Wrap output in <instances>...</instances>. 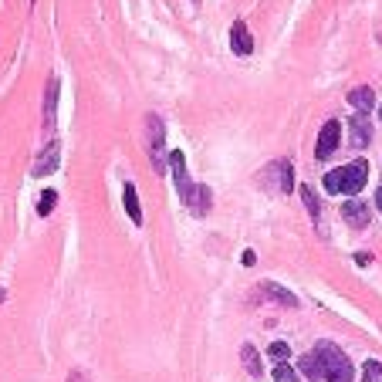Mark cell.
<instances>
[{"instance_id": "cell-11", "label": "cell", "mask_w": 382, "mask_h": 382, "mask_svg": "<svg viewBox=\"0 0 382 382\" xmlns=\"http://www.w3.org/2000/svg\"><path fill=\"white\" fill-rule=\"evenodd\" d=\"M342 217L352 223V227H366L369 223V206L362 203V200H348V203L342 206Z\"/></svg>"}, {"instance_id": "cell-4", "label": "cell", "mask_w": 382, "mask_h": 382, "mask_svg": "<svg viewBox=\"0 0 382 382\" xmlns=\"http://www.w3.org/2000/svg\"><path fill=\"white\" fill-rule=\"evenodd\" d=\"M169 169H173V179H176V190H179V196H183V203H190L193 183H190V176H186V156L179 153V149L169 153Z\"/></svg>"}, {"instance_id": "cell-24", "label": "cell", "mask_w": 382, "mask_h": 382, "mask_svg": "<svg viewBox=\"0 0 382 382\" xmlns=\"http://www.w3.org/2000/svg\"><path fill=\"white\" fill-rule=\"evenodd\" d=\"M68 382H91V379H89V376H81V372H75V376H71Z\"/></svg>"}, {"instance_id": "cell-1", "label": "cell", "mask_w": 382, "mask_h": 382, "mask_svg": "<svg viewBox=\"0 0 382 382\" xmlns=\"http://www.w3.org/2000/svg\"><path fill=\"white\" fill-rule=\"evenodd\" d=\"M366 179H369V163H366V159H356V163L342 166V169L325 173V190L345 193V196H358V190L366 186Z\"/></svg>"}, {"instance_id": "cell-23", "label": "cell", "mask_w": 382, "mask_h": 382, "mask_svg": "<svg viewBox=\"0 0 382 382\" xmlns=\"http://www.w3.org/2000/svg\"><path fill=\"white\" fill-rule=\"evenodd\" d=\"M241 261H243V268H251V264H254L257 257H254V251H243L241 254Z\"/></svg>"}, {"instance_id": "cell-2", "label": "cell", "mask_w": 382, "mask_h": 382, "mask_svg": "<svg viewBox=\"0 0 382 382\" xmlns=\"http://www.w3.org/2000/svg\"><path fill=\"white\" fill-rule=\"evenodd\" d=\"M315 358H318V366H321V379H328V382H352L356 379L352 362L345 358V352L338 345L318 342L315 345Z\"/></svg>"}, {"instance_id": "cell-3", "label": "cell", "mask_w": 382, "mask_h": 382, "mask_svg": "<svg viewBox=\"0 0 382 382\" xmlns=\"http://www.w3.org/2000/svg\"><path fill=\"white\" fill-rule=\"evenodd\" d=\"M146 142H149V156H153V166H156V173L163 176L166 173V126H163V119L159 115H146Z\"/></svg>"}, {"instance_id": "cell-14", "label": "cell", "mask_w": 382, "mask_h": 382, "mask_svg": "<svg viewBox=\"0 0 382 382\" xmlns=\"http://www.w3.org/2000/svg\"><path fill=\"white\" fill-rule=\"evenodd\" d=\"M186 206L193 210V217H206V210H210V190H206V186H193V196Z\"/></svg>"}, {"instance_id": "cell-25", "label": "cell", "mask_w": 382, "mask_h": 382, "mask_svg": "<svg viewBox=\"0 0 382 382\" xmlns=\"http://www.w3.org/2000/svg\"><path fill=\"white\" fill-rule=\"evenodd\" d=\"M376 203H379V210H382V190H379V193H376Z\"/></svg>"}, {"instance_id": "cell-7", "label": "cell", "mask_w": 382, "mask_h": 382, "mask_svg": "<svg viewBox=\"0 0 382 382\" xmlns=\"http://www.w3.org/2000/svg\"><path fill=\"white\" fill-rule=\"evenodd\" d=\"M230 48L241 58H247V54L254 51V34H251V27L243 24V21H237V24L230 27Z\"/></svg>"}, {"instance_id": "cell-12", "label": "cell", "mask_w": 382, "mask_h": 382, "mask_svg": "<svg viewBox=\"0 0 382 382\" xmlns=\"http://www.w3.org/2000/svg\"><path fill=\"white\" fill-rule=\"evenodd\" d=\"M268 173H274V176H278V190L284 193V196H288V193H294V173H291V163H288V159L274 163Z\"/></svg>"}, {"instance_id": "cell-9", "label": "cell", "mask_w": 382, "mask_h": 382, "mask_svg": "<svg viewBox=\"0 0 382 382\" xmlns=\"http://www.w3.org/2000/svg\"><path fill=\"white\" fill-rule=\"evenodd\" d=\"M54 119H58V78H48V91H44V129L51 132Z\"/></svg>"}, {"instance_id": "cell-21", "label": "cell", "mask_w": 382, "mask_h": 382, "mask_svg": "<svg viewBox=\"0 0 382 382\" xmlns=\"http://www.w3.org/2000/svg\"><path fill=\"white\" fill-rule=\"evenodd\" d=\"M301 369H305V376H311V379H321V366H318V358H315V352L301 358Z\"/></svg>"}, {"instance_id": "cell-8", "label": "cell", "mask_w": 382, "mask_h": 382, "mask_svg": "<svg viewBox=\"0 0 382 382\" xmlns=\"http://www.w3.org/2000/svg\"><path fill=\"white\" fill-rule=\"evenodd\" d=\"M348 139H352V146L356 149H366L372 139V126H369V119L366 115H356L352 122H348Z\"/></svg>"}, {"instance_id": "cell-18", "label": "cell", "mask_w": 382, "mask_h": 382, "mask_svg": "<svg viewBox=\"0 0 382 382\" xmlns=\"http://www.w3.org/2000/svg\"><path fill=\"white\" fill-rule=\"evenodd\" d=\"M54 203H58V190H44L41 193V200H38V213L41 217H48L54 210Z\"/></svg>"}, {"instance_id": "cell-6", "label": "cell", "mask_w": 382, "mask_h": 382, "mask_svg": "<svg viewBox=\"0 0 382 382\" xmlns=\"http://www.w3.org/2000/svg\"><path fill=\"white\" fill-rule=\"evenodd\" d=\"M338 136H342V126H338L335 119H328V122L321 126V132H318V146H315V156H318V159H328V156L338 149Z\"/></svg>"}, {"instance_id": "cell-19", "label": "cell", "mask_w": 382, "mask_h": 382, "mask_svg": "<svg viewBox=\"0 0 382 382\" xmlns=\"http://www.w3.org/2000/svg\"><path fill=\"white\" fill-rule=\"evenodd\" d=\"M268 356H271V362H288V358H291V345L288 342H271Z\"/></svg>"}, {"instance_id": "cell-13", "label": "cell", "mask_w": 382, "mask_h": 382, "mask_svg": "<svg viewBox=\"0 0 382 382\" xmlns=\"http://www.w3.org/2000/svg\"><path fill=\"white\" fill-rule=\"evenodd\" d=\"M261 291L268 294L271 301H281L284 308H298V298H294V294L288 291V288H281V284H274V281H264V284H261Z\"/></svg>"}, {"instance_id": "cell-20", "label": "cell", "mask_w": 382, "mask_h": 382, "mask_svg": "<svg viewBox=\"0 0 382 382\" xmlns=\"http://www.w3.org/2000/svg\"><path fill=\"white\" fill-rule=\"evenodd\" d=\"M379 379H382V362L369 358V362H366V369H362V382H379Z\"/></svg>"}, {"instance_id": "cell-16", "label": "cell", "mask_w": 382, "mask_h": 382, "mask_svg": "<svg viewBox=\"0 0 382 382\" xmlns=\"http://www.w3.org/2000/svg\"><path fill=\"white\" fill-rule=\"evenodd\" d=\"M241 358H243V366H247V372H251V376H261V358H257V348L251 342L241 348Z\"/></svg>"}, {"instance_id": "cell-17", "label": "cell", "mask_w": 382, "mask_h": 382, "mask_svg": "<svg viewBox=\"0 0 382 382\" xmlns=\"http://www.w3.org/2000/svg\"><path fill=\"white\" fill-rule=\"evenodd\" d=\"M301 200H305V206H308V213H311V220H315V223H318V220H321V210H318V196H315V190H311V186H305V183H301Z\"/></svg>"}, {"instance_id": "cell-15", "label": "cell", "mask_w": 382, "mask_h": 382, "mask_svg": "<svg viewBox=\"0 0 382 382\" xmlns=\"http://www.w3.org/2000/svg\"><path fill=\"white\" fill-rule=\"evenodd\" d=\"M122 200H126V213L132 223H142V206H139V196H136V186L126 183V190H122Z\"/></svg>"}, {"instance_id": "cell-5", "label": "cell", "mask_w": 382, "mask_h": 382, "mask_svg": "<svg viewBox=\"0 0 382 382\" xmlns=\"http://www.w3.org/2000/svg\"><path fill=\"white\" fill-rule=\"evenodd\" d=\"M58 163H61V146H58V142H48V146L41 149V156L34 159V166H31V176H51L54 169H58Z\"/></svg>"}, {"instance_id": "cell-22", "label": "cell", "mask_w": 382, "mask_h": 382, "mask_svg": "<svg viewBox=\"0 0 382 382\" xmlns=\"http://www.w3.org/2000/svg\"><path fill=\"white\" fill-rule=\"evenodd\" d=\"M274 379L278 382H298V376H294V369L288 366V362H278V366H274Z\"/></svg>"}, {"instance_id": "cell-10", "label": "cell", "mask_w": 382, "mask_h": 382, "mask_svg": "<svg viewBox=\"0 0 382 382\" xmlns=\"http://www.w3.org/2000/svg\"><path fill=\"white\" fill-rule=\"evenodd\" d=\"M348 105H352V109H356L358 115H366V112L372 109V105H376V95H372L369 85H358V89L348 91Z\"/></svg>"}]
</instances>
